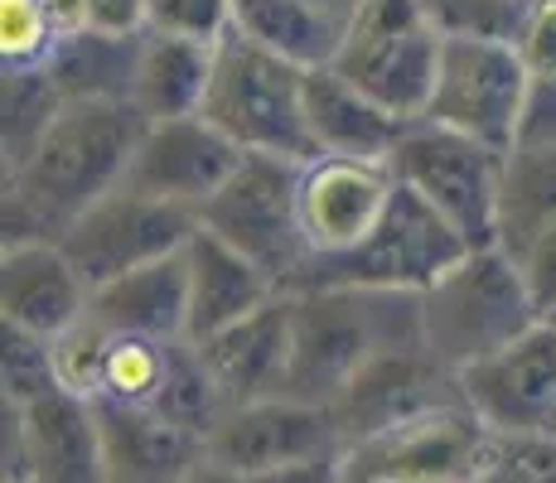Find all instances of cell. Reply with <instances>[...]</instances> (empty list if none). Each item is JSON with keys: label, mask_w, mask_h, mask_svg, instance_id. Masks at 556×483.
<instances>
[{"label": "cell", "mask_w": 556, "mask_h": 483, "mask_svg": "<svg viewBox=\"0 0 556 483\" xmlns=\"http://www.w3.org/2000/svg\"><path fill=\"white\" fill-rule=\"evenodd\" d=\"M392 199H397L392 165H378V160H339V155L305 160L295 208H301L309 262L344 256L358 242H368L378 232V223L388 218Z\"/></svg>", "instance_id": "13"}, {"label": "cell", "mask_w": 556, "mask_h": 483, "mask_svg": "<svg viewBox=\"0 0 556 483\" xmlns=\"http://www.w3.org/2000/svg\"><path fill=\"white\" fill-rule=\"evenodd\" d=\"M199 116L213 131L228 136L242 155L286 160V165L315 160L305 122V73L276 53L256 49L238 29L218 45L213 82Z\"/></svg>", "instance_id": "4"}, {"label": "cell", "mask_w": 556, "mask_h": 483, "mask_svg": "<svg viewBox=\"0 0 556 483\" xmlns=\"http://www.w3.org/2000/svg\"><path fill=\"white\" fill-rule=\"evenodd\" d=\"M484 483H556V435H498Z\"/></svg>", "instance_id": "35"}, {"label": "cell", "mask_w": 556, "mask_h": 483, "mask_svg": "<svg viewBox=\"0 0 556 483\" xmlns=\"http://www.w3.org/2000/svg\"><path fill=\"white\" fill-rule=\"evenodd\" d=\"M498 455V431H489L469 402L406 421L344 449V483H484Z\"/></svg>", "instance_id": "9"}, {"label": "cell", "mask_w": 556, "mask_h": 483, "mask_svg": "<svg viewBox=\"0 0 556 483\" xmlns=\"http://www.w3.org/2000/svg\"><path fill=\"white\" fill-rule=\"evenodd\" d=\"M151 411L165 416V421H175L179 431L199 435L203 445H208V435L218 431V421L228 416V402H223V392H218V382H213L208 363H203V353L189 339H179L175 348H169L165 386H160Z\"/></svg>", "instance_id": "30"}, {"label": "cell", "mask_w": 556, "mask_h": 483, "mask_svg": "<svg viewBox=\"0 0 556 483\" xmlns=\"http://www.w3.org/2000/svg\"><path fill=\"white\" fill-rule=\"evenodd\" d=\"M83 325H92L98 334H116V339H155V343L185 339V329H189L185 252L92 290V305Z\"/></svg>", "instance_id": "21"}, {"label": "cell", "mask_w": 556, "mask_h": 483, "mask_svg": "<svg viewBox=\"0 0 556 483\" xmlns=\"http://www.w3.org/2000/svg\"><path fill=\"white\" fill-rule=\"evenodd\" d=\"M305 5H315L319 15L339 20V25H354V15H358V0H305Z\"/></svg>", "instance_id": "42"}, {"label": "cell", "mask_w": 556, "mask_h": 483, "mask_svg": "<svg viewBox=\"0 0 556 483\" xmlns=\"http://www.w3.org/2000/svg\"><path fill=\"white\" fill-rule=\"evenodd\" d=\"M146 29L165 39L218 49L232 35V0H151L146 5Z\"/></svg>", "instance_id": "33"}, {"label": "cell", "mask_w": 556, "mask_h": 483, "mask_svg": "<svg viewBox=\"0 0 556 483\" xmlns=\"http://www.w3.org/2000/svg\"><path fill=\"white\" fill-rule=\"evenodd\" d=\"M175 343L102 334L98 392H92V406H136V411H151L160 386H165L169 348H175Z\"/></svg>", "instance_id": "29"}, {"label": "cell", "mask_w": 556, "mask_h": 483, "mask_svg": "<svg viewBox=\"0 0 556 483\" xmlns=\"http://www.w3.org/2000/svg\"><path fill=\"white\" fill-rule=\"evenodd\" d=\"M518 271H522V281H528V295H532V305H538L542 325H547L556 315V228L518 256Z\"/></svg>", "instance_id": "38"}, {"label": "cell", "mask_w": 556, "mask_h": 483, "mask_svg": "<svg viewBox=\"0 0 556 483\" xmlns=\"http://www.w3.org/2000/svg\"><path fill=\"white\" fill-rule=\"evenodd\" d=\"M68 97L49 78V68H10L0 88V150H5V175L20 169L59 122Z\"/></svg>", "instance_id": "28"}, {"label": "cell", "mask_w": 556, "mask_h": 483, "mask_svg": "<svg viewBox=\"0 0 556 483\" xmlns=\"http://www.w3.org/2000/svg\"><path fill=\"white\" fill-rule=\"evenodd\" d=\"M252 483H344V459H319V465H301V469H286V474L252 479Z\"/></svg>", "instance_id": "41"}, {"label": "cell", "mask_w": 556, "mask_h": 483, "mask_svg": "<svg viewBox=\"0 0 556 483\" xmlns=\"http://www.w3.org/2000/svg\"><path fill=\"white\" fill-rule=\"evenodd\" d=\"M213 59H218V49L208 45L165 39L146 29L141 59H136V82H131V106L141 112V122L160 126V122L199 116L213 82Z\"/></svg>", "instance_id": "24"}, {"label": "cell", "mask_w": 556, "mask_h": 483, "mask_svg": "<svg viewBox=\"0 0 556 483\" xmlns=\"http://www.w3.org/2000/svg\"><path fill=\"white\" fill-rule=\"evenodd\" d=\"M189 483H252V479H242V474H232V469H223V465H213V459H203L194 474H189Z\"/></svg>", "instance_id": "43"}, {"label": "cell", "mask_w": 556, "mask_h": 483, "mask_svg": "<svg viewBox=\"0 0 556 483\" xmlns=\"http://www.w3.org/2000/svg\"><path fill=\"white\" fill-rule=\"evenodd\" d=\"M194 232H199V213L141 199L131 189H112L63 232L59 246L78 266L88 290H102L131 271H146V266L179 256L194 242Z\"/></svg>", "instance_id": "11"}, {"label": "cell", "mask_w": 556, "mask_h": 483, "mask_svg": "<svg viewBox=\"0 0 556 483\" xmlns=\"http://www.w3.org/2000/svg\"><path fill=\"white\" fill-rule=\"evenodd\" d=\"M146 5H151V0H92V35L141 39L146 35Z\"/></svg>", "instance_id": "39"}, {"label": "cell", "mask_w": 556, "mask_h": 483, "mask_svg": "<svg viewBox=\"0 0 556 483\" xmlns=\"http://www.w3.org/2000/svg\"><path fill=\"white\" fill-rule=\"evenodd\" d=\"M513 150H556V73L552 78H532L522 126H518V145Z\"/></svg>", "instance_id": "37"}, {"label": "cell", "mask_w": 556, "mask_h": 483, "mask_svg": "<svg viewBox=\"0 0 556 483\" xmlns=\"http://www.w3.org/2000/svg\"><path fill=\"white\" fill-rule=\"evenodd\" d=\"M185 266H189V329H185L189 343H208L228 334L232 325H242L256 309H266L271 300L286 295L238 246H228L203 228L185 246Z\"/></svg>", "instance_id": "18"}, {"label": "cell", "mask_w": 556, "mask_h": 483, "mask_svg": "<svg viewBox=\"0 0 556 483\" xmlns=\"http://www.w3.org/2000/svg\"><path fill=\"white\" fill-rule=\"evenodd\" d=\"M242 160L248 155L223 131H213L203 116L160 122V126H146L122 189L141 193V199H155V203H175V208L203 213L213 193L238 175Z\"/></svg>", "instance_id": "15"}, {"label": "cell", "mask_w": 556, "mask_h": 483, "mask_svg": "<svg viewBox=\"0 0 556 483\" xmlns=\"http://www.w3.org/2000/svg\"><path fill=\"white\" fill-rule=\"evenodd\" d=\"M136 59H141V39H112L88 29L53 49L49 78L68 102H131Z\"/></svg>", "instance_id": "26"}, {"label": "cell", "mask_w": 556, "mask_h": 483, "mask_svg": "<svg viewBox=\"0 0 556 483\" xmlns=\"http://www.w3.org/2000/svg\"><path fill=\"white\" fill-rule=\"evenodd\" d=\"M556 228V150H513L498 199V252L518 262Z\"/></svg>", "instance_id": "27"}, {"label": "cell", "mask_w": 556, "mask_h": 483, "mask_svg": "<svg viewBox=\"0 0 556 483\" xmlns=\"http://www.w3.org/2000/svg\"><path fill=\"white\" fill-rule=\"evenodd\" d=\"M426 348L421 295L406 290H305L291 295L286 396L334 411V402L382 353Z\"/></svg>", "instance_id": "2"}, {"label": "cell", "mask_w": 556, "mask_h": 483, "mask_svg": "<svg viewBox=\"0 0 556 483\" xmlns=\"http://www.w3.org/2000/svg\"><path fill=\"white\" fill-rule=\"evenodd\" d=\"M532 73L508 45H475V39H445L435 92L421 122L459 131L469 141L513 155L528 106Z\"/></svg>", "instance_id": "10"}, {"label": "cell", "mask_w": 556, "mask_h": 483, "mask_svg": "<svg viewBox=\"0 0 556 483\" xmlns=\"http://www.w3.org/2000/svg\"><path fill=\"white\" fill-rule=\"evenodd\" d=\"M542 325L518 262L498 246L469 252L421 295L426 353L465 378L484 358L513 348Z\"/></svg>", "instance_id": "3"}, {"label": "cell", "mask_w": 556, "mask_h": 483, "mask_svg": "<svg viewBox=\"0 0 556 483\" xmlns=\"http://www.w3.org/2000/svg\"><path fill=\"white\" fill-rule=\"evenodd\" d=\"M547 325H552V329H556V315H552V319H547Z\"/></svg>", "instance_id": "44"}, {"label": "cell", "mask_w": 556, "mask_h": 483, "mask_svg": "<svg viewBox=\"0 0 556 483\" xmlns=\"http://www.w3.org/2000/svg\"><path fill=\"white\" fill-rule=\"evenodd\" d=\"M98 425L112 483H189V474L208 459V445L199 435L179 431L155 411L98 406Z\"/></svg>", "instance_id": "22"}, {"label": "cell", "mask_w": 556, "mask_h": 483, "mask_svg": "<svg viewBox=\"0 0 556 483\" xmlns=\"http://www.w3.org/2000/svg\"><path fill=\"white\" fill-rule=\"evenodd\" d=\"M208 459L242 479H271L319 459H344V435L325 406L271 396V402L232 406L208 435Z\"/></svg>", "instance_id": "12"}, {"label": "cell", "mask_w": 556, "mask_h": 483, "mask_svg": "<svg viewBox=\"0 0 556 483\" xmlns=\"http://www.w3.org/2000/svg\"><path fill=\"white\" fill-rule=\"evenodd\" d=\"M465 402L498 435H552L556 431V329L538 325L513 348L469 368Z\"/></svg>", "instance_id": "16"}, {"label": "cell", "mask_w": 556, "mask_h": 483, "mask_svg": "<svg viewBox=\"0 0 556 483\" xmlns=\"http://www.w3.org/2000/svg\"><path fill=\"white\" fill-rule=\"evenodd\" d=\"M25 411L29 440V483H112L98 406L73 392H53Z\"/></svg>", "instance_id": "23"}, {"label": "cell", "mask_w": 556, "mask_h": 483, "mask_svg": "<svg viewBox=\"0 0 556 483\" xmlns=\"http://www.w3.org/2000/svg\"><path fill=\"white\" fill-rule=\"evenodd\" d=\"M305 122L315 155H339V160H378L388 165L397 155L402 136L412 122L392 116L372 97H363L339 68L305 73Z\"/></svg>", "instance_id": "20"}, {"label": "cell", "mask_w": 556, "mask_h": 483, "mask_svg": "<svg viewBox=\"0 0 556 483\" xmlns=\"http://www.w3.org/2000/svg\"><path fill=\"white\" fill-rule=\"evenodd\" d=\"M358 5H368V0H358Z\"/></svg>", "instance_id": "45"}, {"label": "cell", "mask_w": 556, "mask_h": 483, "mask_svg": "<svg viewBox=\"0 0 556 483\" xmlns=\"http://www.w3.org/2000/svg\"><path fill=\"white\" fill-rule=\"evenodd\" d=\"M295 189H301V165L286 160L248 155L238 175L228 179L199 213V228L238 246L248 262H256L276 285L291 295L295 281L309 266V246L301 232V208H295Z\"/></svg>", "instance_id": "8"}, {"label": "cell", "mask_w": 556, "mask_h": 483, "mask_svg": "<svg viewBox=\"0 0 556 483\" xmlns=\"http://www.w3.org/2000/svg\"><path fill=\"white\" fill-rule=\"evenodd\" d=\"M518 59L528 63L532 78H552L556 73V0H532L528 25L518 35Z\"/></svg>", "instance_id": "36"}, {"label": "cell", "mask_w": 556, "mask_h": 483, "mask_svg": "<svg viewBox=\"0 0 556 483\" xmlns=\"http://www.w3.org/2000/svg\"><path fill=\"white\" fill-rule=\"evenodd\" d=\"M232 29L301 73L334 68L349 39V25L319 15L305 0H232Z\"/></svg>", "instance_id": "25"}, {"label": "cell", "mask_w": 556, "mask_h": 483, "mask_svg": "<svg viewBox=\"0 0 556 483\" xmlns=\"http://www.w3.org/2000/svg\"><path fill=\"white\" fill-rule=\"evenodd\" d=\"M92 290L59 242H20L0 252V325L35 339H68L88 319Z\"/></svg>", "instance_id": "17"}, {"label": "cell", "mask_w": 556, "mask_h": 483, "mask_svg": "<svg viewBox=\"0 0 556 483\" xmlns=\"http://www.w3.org/2000/svg\"><path fill=\"white\" fill-rule=\"evenodd\" d=\"M194 348L208 363L228 411L286 396V378H291V295L271 300L252 319L232 325L228 334L194 343Z\"/></svg>", "instance_id": "19"}, {"label": "cell", "mask_w": 556, "mask_h": 483, "mask_svg": "<svg viewBox=\"0 0 556 483\" xmlns=\"http://www.w3.org/2000/svg\"><path fill=\"white\" fill-rule=\"evenodd\" d=\"M465 256L469 246L451 223L435 208H426L412 189L397 185V199H392L388 218L378 223V232L344 256L309 262L291 295H305V290H406V295H426Z\"/></svg>", "instance_id": "6"}, {"label": "cell", "mask_w": 556, "mask_h": 483, "mask_svg": "<svg viewBox=\"0 0 556 483\" xmlns=\"http://www.w3.org/2000/svg\"><path fill=\"white\" fill-rule=\"evenodd\" d=\"M388 165L402 189H412L426 208L451 223L469 252L498 246V199L508 169L504 150H489L431 122H412Z\"/></svg>", "instance_id": "7"}, {"label": "cell", "mask_w": 556, "mask_h": 483, "mask_svg": "<svg viewBox=\"0 0 556 483\" xmlns=\"http://www.w3.org/2000/svg\"><path fill=\"white\" fill-rule=\"evenodd\" d=\"M49 15V29L59 45H68V39L88 35L92 29V0H39Z\"/></svg>", "instance_id": "40"}, {"label": "cell", "mask_w": 556, "mask_h": 483, "mask_svg": "<svg viewBox=\"0 0 556 483\" xmlns=\"http://www.w3.org/2000/svg\"><path fill=\"white\" fill-rule=\"evenodd\" d=\"M53 392H63L53 343L25 334V329L0 325V402L35 406Z\"/></svg>", "instance_id": "31"}, {"label": "cell", "mask_w": 556, "mask_h": 483, "mask_svg": "<svg viewBox=\"0 0 556 483\" xmlns=\"http://www.w3.org/2000/svg\"><path fill=\"white\" fill-rule=\"evenodd\" d=\"M53 39L49 15L39 0H0V63L10 68H49Z\"/></svg>", "instance_id": "34"}, {"label": "cell", "mask_w": 556, "mask_h": 483, "mask_svg": "<svg viewBox=\"0 0 556 483\" xmlns=\"http://www.w3.org/2000/svg\"><path fill=\"white\" fill-rule=\"evenodd\" d=\"M459 402H465L459 372L435 363L426 348H397V353H382L378 363H368L358 372L354 386L334 402V421L349 449Z\"/></svg>", "instance_id": "14"}, {"label": "cell", "mask_w": 556, "mask_h": 483, "mask_svg": "<svg viewBox=\"0 0 556 483\" xmlns=\"http://www.w3.org/2000/svg\"><path fill=\"white\" fill-rule=\"evenodd\" d=\"M532 0H431V15L445 39H475V45H508L528 25Z\"/></svg>", "instance_id": "32"}, {"label": "cell", "mask_w": 556, "mask_h": 483, "mask_svg": "<svg viewBox=\"0 0 556 483\" xmlns=\"http://www.w3.org/2000/svg\"><path fill=\"white\" fill-rule=\"evenodd\" d=\"M146 122L131 102H68L49 136L20 169L5 175L0 232L5 246L63 242V232L122 189Z\"/></svg>", "instance_id": "1"}, {"label": "cell", "mask_w": 556, "mask_h": 483, "mask_svg": "<svg viewBox=\"0 0 556 483\" xmlns=\"http://www.w3.org/2000/svg\"><path fill=\"white\" fill-rule=\"evenodd\" d=\"M445 35L431 0H368L358 5L334 68L402 122H421L441 73Z\"/></svg>", "instance_id": "5"}]
</instances>
